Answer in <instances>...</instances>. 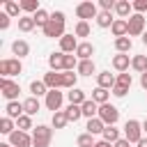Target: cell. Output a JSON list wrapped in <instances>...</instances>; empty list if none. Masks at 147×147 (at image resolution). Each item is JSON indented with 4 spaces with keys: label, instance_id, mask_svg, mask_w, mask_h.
Returning a JSON list of instances; mask_svg holds the SVG:
<instances>
[{
    "label": "cell",
    "instance_id": "obj_15",
    "mask_svg": "<svg viewBox=\"0 0 147 147\" xmlns=\"http://www.w3.org/2000/svg\"><path fill=\"white\" fill-rule=\"evenodd\" d=\"M110 32L115 34V39H119V37H129V21H124V18H115Z\"/></svg>",
    "mask_w": 147,
    "mask_h": 147
},
{
    "label": "cell",
    "instance_id": "obj_34",
    "mask_svg": "<svg viewBox=\"0 0 147 147\" xmlns=\"http://www.w3.org/2000/svg\"><path fill=\"white\" fill-rule=\"evenodd\" d=\"M34 28H37V23H34L32 16H21V18H18V30H21V32H32Z\"/></svg>",
    "mask_w": 147,
    "mask_h": 147
},
{
    "label": "cell",
    "instance_id": "obj_54",
    "mask_svg": "<svg viewBox=\"0 0 147 147\" xmlns=\"http://www.w3.org/2000/svg\"><path fill=\"white\" fill-rule=\"evenodd\" d=\"M142 131H145V133H147V119H145V122H142Z\"/></svg>",
    "mask_w": 147,
    "mask_h": 147
},
{
    "label": "cell",
    "instance_id": "obj_35",
    "mask_svg": "<svg viewBox=\"0 0 147 147\" xmlns=\"http://www.w3.org/2000/svg\"><path fill=\"white\" fill-rule=\"evenodd\" d=\"M131 37H119V39H115V51L117 53H126L129 55V51H131Z\"/></svg>",
    "mask_w": 147,
    "mask_h": 147
},
{
    "label": "cell",
    "instance_id": "obj_2",
    "mask_svg": "<svg viewBox=\"0 0 147 147\" xmlns=\"http://www.w3.org/2000/svg\"><path fill=\"white\" fill-rule=\"evenodd\" d=\"M145 131H142V122H138V119H126V124H124V138L131 142V145H138L145 136H142Z\"/></svg>",
    "mask_w": 147,
    "mask_h": 147
},
{
    "label": "cell",
    "instance_id": "obj_41",
    "mask_svg": "<svg viewBox=\"0 0 147 147\" xmlns=\"http://www.w3.org/2000/svg\"><path fill=\"white\" fill-rule=\"evenodd\" d=\"M74 34L76 37H90V23L87 21H78L76 28H74Z\"/></svg>",
    "mask_w": 147,
    "mask_h": 147
},
{
    "label": "cell",
    "instance_id": "obj_36",
    "mask_svg": "<svg viewBox=\"0 0 147 147\" xmlns=\"http://www.w3.org/2000/svg\"><path fill=\"white\" fill-rule=\"evenodd\" d=\"M64 113H67V119H69V122H78V119L83 117L80 106H74V103H69V106L64 108Z\"/></svg>",
    "mask_w": 147,
    "mask_h": 147
},
{
    "label": "cell",
    "instance_id": "obj_48",
    "mask_svg": "<svg viewBox=\"0 0 147 147\" xmlns=\"http://www.w3.org/2000/svg\"><path fill=\"white\" fill-rule=\"evenodd\" d=\"M51 18H53L55 23H62V25H64V11H53Z\"/></svg>",
    "mask_w": 147,
    "mask_h": 147
},
{
    "label": "cell",
    "instance_id": "obj_33",
    "mask_svg": "<svg viewBox=\"0 0 147 147\" xmlns=\"http://www.w3.org/2000/svg\"><path fill=\"white\" fill-rule=\"evenodd\" d=\"M113 23H115V18H113L110 11H99V16H96V25L99 28H113Z\"/></svg>",
    "mask_w": 147,
    "mask_h": 147
},
{
    "label": "cell",
    "instance_id": "obj_51",
    "mask_svg": "<svg viewBox=\"0 0 147 147\" xmlns=\"http://www.w3.org/2000/svg\"><path fill=\"white\" fill-rule=\"evenodd\" d=\"M94 147H113V145H110V142H106V140H96V145H94Z\"/></svg>",
    "mask_w": 147,
    "mask_h": 147
},
{
    "label": "cell",
    "instance_id": "obj_17",
    "mask_svg": "<svg viewBox=\"0 0 147 147\" xmlns=\"http://www.w3.org/2000/svg\"><path fill=\"white\" fill-rule=\"evenodd\" d=\"M44 83H46L48 90H60L62 87V74L60 71H48L44 76Z\"/></svg>",
    "mask_w": 147,
    "mask_h": 147
},
{
    "label": "cell",
    "instance_id": "obj_26",
    "mask_svg": "<svg viewBox=\"0 0 147 147\" xmlns=\"http://www.w3.org/2000/svg\"><path fill=\"white\" fill-rule=\"evenodd\" d=\"M76 71H78V76H92V74L96 71V67H94V60H80Z\"/></svg>",
    "mask_w": 147,
    "mask_h": 147
},
{
    "label": "cell",
    "instance_id": "obj_1",
    "mask_svg": "<svg viewBox=\"0 0 147 147\" xmlns=\"http://www.w3.org/2000/svg\"><path fill=\"white\" fill-rule=\"evenodd\" d=\"M53 140V129L46 124H39L32 129V147H48Z\"/></svg>",
    "mask_w": 147,
    "mask_h": 147
},
{
    "label": "cell",
    "instance_id": "obj_32",
    "mask_svg": "<svg viewBox=\"0 0 147 147\" xmlns=\"http://www.w3.org/2000/svg\"><path fill=\"white\" fill-rule=\"evenodd\" d=\"M51 124H53V129H64V126L69 124V119H67V113H64V110H57V113H53V119H51Z\"/></svg>",
    "mask_w": 147,
    "mask_h": 147
},
{
    "label": "cell",
    "instance_id": "obj_37",
    "mask_svg": "<svg viewBox=\"0 0 147 147\" xmlns=\"http://www.w3.org/2000/svg\"><path fill=\"white\" fill-rule=\"evenodd\" d=\"M14 131H16V122H14L11 117H2V119H0V133L11 136Z\"/></svg>",
    "mask_w": 147,
    "mask_h": 147
},
{
    "label": "cell",
    "instance_id": "obj_20",
    "mask_svg": "<svg viewBox=\"0 0 147 147\" xmlns=\"http://www.w3.org/2000/svg\"><path fill=\"white\" fill-rule=\"evenodd\" d=\"M92 55H94V46L90 41H80L76 48V57L78 60H92Z\"/></svg>",
    "mask_w": 147,
    "mask_h": 147
},
{
    "label": "cell",
    "instance_id": "obj_25",
    "mask_svg": "<svg viewBox=\"0 0 147 147\" xmlns=\"http://www.w3.org/2000/svg\"><path fill=\"white\" fill-rule=\"evenodd\" d=\"M87 133H92V136H99V133H103V129H106V124L101 122V117H92V119H87Z\"/></svg>",
    "mask_w": 147,
    "mask_h": 147
},
{
    "label": "cell",
    "instance_id": "obj_30",
    "mask_svg": "<svg viewBox=\"0 0 147 147\" xmlns=\"http://www.w3.org/2000/svg\"><path fill=\"white\" fill-rule=\"evenodd\" d=\"M108 96H110V90H103V87H94L92 90V101H96L99 106L108 103Z\"/></svg>",
    "mask_w": 147,
    "mask_h": 147
},
{
    "label": "cell",
    "instance_id": "obj_11",
    "mask_svg": "<svg viewBox=\"0 0 147 147\" xmlns=\"http://www.w3.org/2000/svg\"><path fill=\"white\" fill-rule=\"evenodd\" d=\"M21 115H25L23 101H9V103L5 106V117H11V119L16 122V119H18Z\"/></svg>",
    "mask_w": 147,
    "mask_h": 147
},
{
    "label": "cell",
    "instance_id": "obj_49",
    "mask_svg": "<svg viewBox=\"0 0 147 147\" xmlns=\"http://www.w3.org/2000/svg\"><path fill=\"white\" fill-rule=\"evenodd\" d=\"M113 147H131V142H129L126 138H119V140H117V142H115Z\"/></svg>",
    "mask_w": 147,
    "mask_h": 147
},
{
    "label": "cell",
    "instance_id": "obj_50",
    "mask_svg": "<svg viewBox=\"0 0 147 147\" xmlns=\"http://www.w3.org/2000/svg\"><path fill=\"white\" fill-rule=\"evenodd\" d=\"M140 87H142V90H147V71H145V74H140Z\"/></svg>",
    "mask_w": 147,
    "mask_h": 147
},
{
    "label": "cell",
    "instance_id": "obj_23",
    "mask_svg": "<svg viewBox=\"0 0 147 147\" xmlns=\"http://www.w3.org/2000/svg\"><path fill=\"white\" fill-rule=\"evenodd\" d=\"M80 110H83V117L92 119V117H96V115H99V103H96V101H92V99H87V101L80 106Z\"/></svg>",
    "mask_w": 147,
    "mask_h": 147
},
{
    "label": "cell",
    "instance_id": "obj_45",
    "mask_svg": "<svg viewBox=\"0 0 147 147\" xmlns=\"http://www.w3.org/2000/svg\"><path fill=\"white\" fill-rule=\"evenodd\" d=\"M113 96H117V99H122V96H126V92H129V87H122V85H115L113 90Z\"/></svg>",
    "mask_w": 147,
    "mask_h": 147
},
{
    "label": "cell",
    "instance_id": "obj_14",
    "mask_svg": "<svg viewBox=\"0 0 147 147\" xmlns=\"http://www.w3.org/2000/svg\"><path fill=\"white\" fill-rule=\"evenodd\" d=\"M117 83V78L110 74V71H101L96 74V87H103V90H113Z\"/></svg>",
    "mask_w": 147,
    "mask_h": 147
},
{
    "label": "cell",
    "instance_id": "obj_38",
    "mask_svg": "<svg viewBox=\"0 0 147 147\" xmlns=\"http://www.w3.org/2000/svg\"><path fill=\"white\" fill-rule=\"evenodd\" d=\"M76 145H78V147H94V145H96V140H94V136H92V133H87V131H85V133H80V136L76 138Z\"/></svg>",
    "mask_w": 147,
    "mask_h": 147
},
{
    "label": "cell",
    "instance_id": "obj_5",
    "mask_svg": "<svg viewBox=\"0 0 147 147\" xmlns=\"http://www.w3.org/2000/svg\"><path fill=\"white\" fill-rule=\"evenodd\" d=\"M96 117H101V122L106 126H115L117 119H119V110L113 103H103V106H99V115Z\"/></svg>",
    "mask_w": 147,
    "mask_h": 147
},
{
    "label": "cell",
    "instance_id": "obj_8",
    "mask_svg": "<svg viewBox=\"0 0 147 147\" xmlns=\"http://www.w3.org/2000/svg\"><path fill=\"white\" fill-rule=\"evenodd\" d=\"M62 99H64V94H62L60 90H48V94H46L44 103H46V108H48V110L57 113V110H62Z\"/></svg>",
    "mask_w": 147,
    "mask_h": 147
},
{
    "label": "cell",
    "instance_id": "obj_10",
    "mask_svg": "<svg viewBox=\"0 0 147 147\" xmlns=\"http://www.w3.org/2000/svg\"><path fill=\"white\" fill-rule=\"evenodd\" d=\"M9 145L11 147H32V136L28 133V131H14L11 136H9Z\"/></svg>",
    "mask_w": 147,
    "mask_h": 147
},
{
    "label": "cell",
    "instance_id": "obj_24",
    "mask_svg": "<svg viewBox=\"0 0 147 147\" xmlns=\"http://www.w3.org/2000/svg\"><path fill=\"white\" fill-rule=\"evenodd\" d=\"M2 9H5V14L11 16V18H14V16L21 18V11H23V9H21V2H14V0H5V2H2Z\"/></svg>",
    "mask_w": 147,
    "mask_h": 147
},
{
    "label": "cell",
    "instance_id": "obj_28",
    "mask_svg": "<svg viewBox=\"0 0 147 147\" xmlns=\"http://www.w3.org/2000/svg\"><path fill=\"white\" fill-rule=\"evenodd\" d=\"M131 69L138 71V74H145L147 71V55H133L131 57Z\"/></svg>",
    "mask_w": 147,
    "mask_h": 147
},
{
    "label": "cell",
    "instance_id": "obj_21",
    "mask_svg": "<svg viewBox=\"0 0 147 147\" xmlns=\"http://www.w3.org/2000/svg\"><path fill=\"white\" fill-rule=\"evenodd\" d=\"M67 99H69V103H74V106H83V103L87 101V96H85V92H83L80 87L69 90V92H67Z\"/></svg>",
    "mask_w": 147,
    "mask_h": 147
},
{
    "label": "cell",
    "instance_id": "obj_3",
    "mask_svg": "<svg viewBox=\"0 0 147 147\" xmlns=\"http://www.w3.org/2000/svg\"><path fill=\"white\" fill-rule=\"evenodd\" d=\"M21 71H23V64H21L18 57H5V60H0V74H2V78L18 76Z\"/></svg>",
    "mask_w": 147,
    "mask_h": 147
},
{
    "label": "cell",
    "instance_id": "obj_9",
    "mask_svg": "<svg viewBox=\"0 0 147 147\" xmlns=\"http://www.w3.org/2000/svg\"><path fill=\"white\" fill-rule=\"evenodd\" d=\"M41 32H44V37H51V39H62L67 32H64V25L62 23H55L53 18L41 28Z\"/></svg>",
    "mask_w": 147,
    "mask_h": 147
},
{
    "label": "cell",
    "instance_id": "obj_47",
    "mask_svg": "<svg viewBox=\"0 0 147 147\" xmlns=\"http://www.w3.org/2000/svg\"><path fill=\"white\" fill-rule=\"evenodd\" d=\"M9 18H11V16H7L5 11L0 14V30H7V28H9Z\"/></svg>",
    "mask_w": 147,
    "mask_h": 147
},
{
    "label": "cell",
    "instance_id": "obj_6",
    "mask_svg": "<svg viewBox=\"0 0 147 147\" xmlns=\"http://www.w3.org/2000/svg\"><path fill=\"white\" fill-rule=\"evenodd\" d=\"M126 21H129V37H142L145 34V16L142 14H131Z\"/></svg>",
    "mask_w": 147,
    "mask_h": 147
},
{
    "label": "cell",
    "instance_id": "obj_22",
    "mask_svg": "<svg viewBox=\"0 0 147 147\" xmlns=\"http://www.w3.org/2000/svg\"><path fill=\"white\" fill-rule=\"evenodd\" d=\"M23 108H25V115H37L39 110H41V103H39V99L37 96H28L25 101H23Z\"/></svg>",
    "mask_w": 147,
    "mask_h": 147
},
{
    "label": "cell",
    "instance_id": "obj_18",
    "mask_svg": "<svg viewBox=\"0 0 147 147\" xmlns=\"http://www.w3.org/2000/svg\"><path fill=\"white\" fill-rule=\"evenodd\" d=\"M131 11H133V2H129V0H117V5H115V14L119 16V18H129L131 16Z\"/></svg>",
    "mask_w": 147,
    "mask_h": 147
},
{
    "label": "cell",
    "instance_id": "obj_44",
    "mask_svg": "<svg viewBox=\"0 0 147 147\" xmlns=\"http://www.w3.org/2000/svg\"><path fill=\"white\" fill-rule=\"evenodd\" d=\"M115 0H99V7H101V11H113L115 9Z\"/></svg>",
    "mask_w": 147,
    "mask_h": 147
},
{
    "label": "cell",
    "instance_id": "obj_52",
    "mask_svg": "<svg viewBox=\"0 0 147 147\" xmlns=\"http://www.w3.org/2000/svg\"><path fill=\"white\" fill-rule=\"evenodd\" d=\"M138 147H147V138H142V140L138 142Z\"/></svg>",
    "mask_w": 147,
    "mask_h": 147
},
{
    "label": "cell",
    "instance_id": "obj_55",
    "mask_svg": "<svg viewBox=\"0 0 147 147\" xmlns=\"http://www.w3.org/2000/svg\"><path fill=\"white\" fill-rule=\"evenodd\" d=\"M0 147H11V145L9 142H0Z\"/></svg>",
    "mask_w": 147,
    "mask_h": 147
},
{
    "label": "cell",
    "instance_id": "obj_27",
    "mask_svg": "<svg viewBox=\"0 0 147 147\" xmlns=\"http://www.w3.org/2000/svg\"><path fill=\"white\" fill-rule=\"evenodd\" d=\"M30 94L37 96V99H39V96H46V94H48L46 83H44V80H32V83H30Z\"/></svg>",
    "mask_w": 147,
    "mask_h": 147
},
{
    "label": "cell",
    "instance_id": "obj_42",
    "mask_svg": "<svg viewBox=\"0 0 147 147\" xmlns=\"http://www.w3.org/2000/svg\"><path fill=\"white\" fill-rule=\"evenodd\" d=\"M78 57H76V53H71V55H64V71H74V69H78Z\"/></svg>",
    "mask_w": 147,
    "mask_h": 147
},
{
    "label": "cell",
    "instance_id": "obj_43",
    "mask_svg": "<svg viewBox=\"0 0 147 147\" xmlns=\"http://www.w3.org/2000/svg\"><path fill=\"white\" fill-rule=\"evenodd\" d=\"M115 85H122V87H131V85H133V78H131V74H129V71L119 74V76H117V83H115Z\"/></svg>",
    "mask_w": 147,
    "mask_h": 147
},
{
    "label": "cell",
    "instance_id": "obj_39",
    "mask_svg": "<svg viewBox=\"0 0 147 147\" xmlns=\"http://www.w3.org/2000/svg\"><path fill=\"white\" fill-rule=\"evenodd\" d=\"M16 129H18V131H30V129H34V126H32V117H30V115H21V117L16 119Z\"/></svg>",
    "mask_w": 147,
    "mask_h": 147
},
{
    "label": "cell",
    "instance_id": "obj_4",
    "mask_svg": "<svg viewBox=\"0 0 147 147\" xmlns=\"http://www.w3.org/2000/svg\"><path fill=\"white\" fill-rule=\"evenodd\" d=\"M0 94L9 101H18V94H21V85L16 80H9V78H0Z\"/></svg>",
    "mask_w": 147,
    "mask_h": 147
},
{
    "label": "cell",
    "instance_id": "obj_19",
    "mask_svg": "<svg viewBox=\"0 0 147 147\" xmlns=\"http://www.w3.org/2000/svg\"><path fill=\"white\" fill-rule=\"evenodd\" d=\"M11 53L21 60V57H25V55H30V44L25 41V39H16L14 44H11Z\"/></svg>",
    "mask_w": 147,
    "mask_h": 147
},
{
    "label": "cell",
    "instance_id": "obj_31",
    "mask_svg": "<svg viewBox=\"0 0 147 147\" xmlns=\"http://www.w3.org/2000/svg\"><path fill=\"white\" fill-rule=\"evenodd\" d=\"M101 136H103L101 140H106V142H110V145H115V142L119 140V129H117V126H106Z\"/></svg>",
    "mask_w": 147,
    "mask_h": 147
},
{
    "label": "cell",
    "instance_id": "obj_7",
    "mask_svg": "<svg viewBox=\"0 0 147 147\" xmlns=\"http://www.w3.org/2000/svg\"><path fill=\"white\" fill-rule=\"evenodd\" d=\"M76 16L80 18V21H87V18H96L99 16V9H96V5L94 2H78L76 5Z\"/></svg>",
    "mask_w": 147,
    "mask_h": 147
},
{
    "label": "cell",
    "instance_id": "obj_53",
    "mask_svg": "<svg viewBox=\"0 0 147 147\" xmlns=\"http://www.w3.org/2000/svg\"><path fill=\"white\" fill-rule=\"evenodd\" d=\"M142 44L147 46V30H145V34H142Z\"/></svg>",
    "mask_w": 147,
    "mask_h": 147
},
{
    "label": "cell",
    "instance_id": "obj_13",
    "mask_svg": "<svg viewBox=\"0 0 147 147\" xmlns=\"http://www.w3.org/2000/svg\"><path fill=\"white\" fill-rule=\"evenodd\" d=\"M129 67H131V57H129L126 53H117V55L113 57V69H115V71L124 74V71H129Z\"/></svg>",
    "mask_w": 147,
    "mask_h": 147
},
{
    "label": "cell",
    "instance_id": "obj_46",
    "mask_svg": "<svg viewBox=\"0 0 147 147\" xmlns=\"http://www.w3.org/2000/svg\"><path fill=\"white\" fill-rule=\"evenodd\" d=\"M133 11H136V14L147 11V0H136V2H133Z\"/></svg>",
    "mask_w": 147,
    "mask_h": 147
},
{
    "label": "cell",
    "instance_id": "obj_29",
    "mask_svg": "<svg viewBox=\"0 0 147 147\" xmlns=\"http://www.w3.org/2000/svg\"><path fill=\"white\" fill-rule=\"evenodd\" d=\"M76 83H78V74H74V71H62V87H64V90H74Z\"/></svg>",
    "mask_w": 147,
    "mask_h": 147
},
{
    "label": "cell",
    "instance_id": "obj_40",
    "mask_svg": "<svg viewBox=\"0 0 147 147\" xmlns=\"http://www.w3.org/2000/svg\"><path fill=\"white\" fill-rule=\"evenodd\" d=\"M32 18H34V23H37V28H44V25H46V23L51 21V14H48L46 9H39V11H37V14L32 16Z\"/></svg>",
    "mask_w": 147,
    "mask_h": 147
},
{
    "label": "cell",
    "instance_id": "obj_16",
    "mask_svg": "<svg viewBox=\"0 0 147 147\" xmlns=\"http://www.w3.org/2000/svg\"><path fill=\"white\" fill-rule=\"evenodd\" d=\"M48 67H51V71H64V53L62 51L51 53L48 55Z\"/></svg>",
    "mask_w": 147,
    "mask_h": 147
},
{
    "label": "cell",
    "instance_id": "obj_12",
    "mask_svg": "<svg viewBox=\"0 0 147 147\" xmlns=\"http://www.w3.org/2000/svg\"><path fill=\"white\" fill-rule=\"evenodd\" d=\"M76 48H78L76 34H64V37L60 39V51H62L64 55H71V53H76Z\"/></svg>",
    "mask_w": 147,
    "mask_h": 147
}]
</instances>
